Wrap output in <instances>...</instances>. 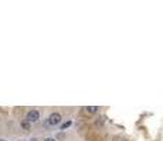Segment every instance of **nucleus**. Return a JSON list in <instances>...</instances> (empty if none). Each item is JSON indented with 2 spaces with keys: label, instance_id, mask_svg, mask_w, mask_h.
Returning a JSON list of instances; mask_svg holds the SVG:
<instances>
[{
  "label": "nucleus",
  "instance_id": "1",
  "mask_svg": "<svg viewBox=\"0 0 163 141\" xmlns=\"http://www.w3.org/2000/svg\"><path fill=\"white\" fill-rule=\"evenodd\" d=\"M26 120L27 121H30V123H36V121H38L40 120V113H38L37 110H30L27 113V117H26Z\"/></svg>",
  "mask_w": 163,
  "mask_h": 141
},
{
  "label": "nucleus",
  "instance_id": "2",
  "mask_svg": "<svg viewBox=\"0 0 163 141\" xmlns=\"http://www.w3.org/2000/svg\"><path fill=\"white\" fill-rule=\"evenodd\" d=\"M61 121V114L60 113H51L48 117V124L50 126H57Z\"/></svg>",
  "mask_w": 163,
  "mask_h": 141
},
{
  "label": "nucleus",
  "instance_id": "3",
  "mask_svg": "<svg viewBox=\"0 0 163 141\" xmlns=\"http://www.w3.org/2000/svg\"><path fill=\"white\" fill-rule=\"evenodd\" d=\"M97 110H98L97 106H89V107H85V112H87V113H95Z\"/></svg>",
  "mask_w": 163,
  "mask_h": 141
},
{
  "label": "nucleus",
  "instance_id": "4",
  "mask_svg": "<svg viewBox=\"0 0 163 141\" xmlns=\"http://www.w3.org/2000/svg\"><path fill=\"white\" fill-rule=\"evenodd\" d=\"M22 127L24 129V130H30V121H27V120L22 121Z\"/></svg>",
  "mask_w": 163,
  "mask_h": 141
},
{
  "label": "nucleus",
  "instance_id": "5",
  "mask_svg": "<svg viewBox=\"0 0 163 141\" xmlns=\"http://www.w3.org/2000/svg\"><path fill=\"white\" fill-rule=\"evenodd\" d=\"M71 126V121H67V123H64V124L61 126V130H65V129H68Z\"/></svg>",
  "mask_w": 163,
  "mask_h": 141
},
{
  "label": "nucleus",
  "instance_id": "6",
  "mask_svg": "<svg viewBox=\"0 0 163 141\" xmlns=\"http://www.w3.org/2000/svg\"><path fill=\"white\" fill-rule=\"evenodd\" d=\"M44 141H55V140H54V138H53V137H48V138H45V140H44Z\"/></svg>",
  "mask_w": 163,
  "mask_h": 141
}]
</instances>
